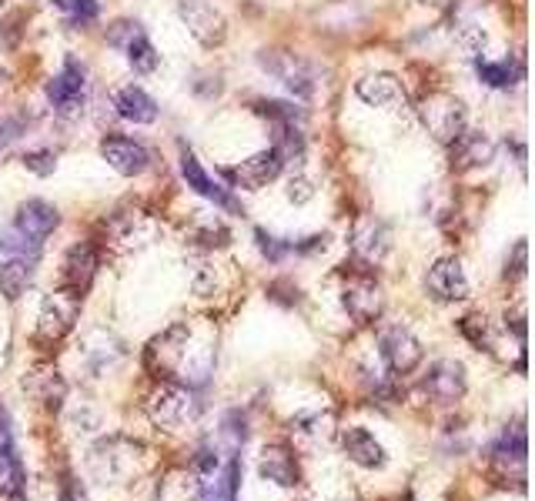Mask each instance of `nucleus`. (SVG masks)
<instances>
[{"label":"nucleus","mask_w":535,"mask_h":501,"mask_svg":"<svg viewBox=\"0 0 535 501\" xmlns=\"http://www.w3.org/2000/svg\"><path fill=\"white\" fill-rule=\"evenodd\" d=\"M194 345V328L188 321L174 324L161 334V338L151 341L148 348V368L154 371L158 378H181V381H204L211 371V358H214V348L211 345H201V348H191Z\"/></svg>","instance_id":"nucleus-1"},{"label":"nucleus","mask_w":535,"mask_h":501,"mask_svg":"<svg viewBox=\"0 0 535 501\" xmlns=\"http://www.w3.org/2000/svg\"><path fill=\"white\" fill-rule=\"evenodd\" d=\"M418 117L439 144H452L465 131V104L449 91H432L418 101Z\"/></svg>","instance_id":"nucleus-2"},{"label":"nucleus","mask_w":535,"mask_h":501,"mask_svg":"<svg viewBox=\"0 0 535 501\" xmlns=\"http://www.w3.org/2000/svg\"><path fill=\"white\" fill-rule=\"evenodd\" d=\"M201 415V401L194 398V391L188 385H161L148 398V418L158 428H181Z\"/></svg>","instance_id":"nucleus-3"},{"label":"nucleus","mask_w":535,"mask_h":501,"mask_svg":"<svg viewBox=\"0 0 535 501\" xmlns=\"http://www.w3.org/2000/svg\"><path fill=\"white\" fill-rule=\"evenodd\" d=\"M84 97H87V71L77 57H67L61 74L47 84V101H51L54 114L77 117L84 111Z\"/></svg>","instance_id":"nucleus-4"},{"label":"nucleus","mask_w":535,"mask_h":501,"mask_svg":"<svg viewBox=\"0 0 535 501\" xmlns=\"http://www.w3.org/2000/svg\"><path fill=\"white\" fill-rule=\"evenodd\" d=\"M77 314H81V294H74L67 288L47 294L41 304V314H37V338L61 341L64 334L74 328Z\"/></svg>","instance_id":"nucleus-5"},{"label":"nucleus","mask_w":535,"mask_h":501,"mask_svg":"<svg viewBox=\"0 0 535 501\" xmlns=\"http://www.w3.org/2000/svg\"><path fill=\"white\" fill-rule=\"evenodd\" d=\"M378 351H382V361L392 375H408V371H415L418 361H422V341L408 328H402V324H388V328H382V334H378Z\"/></svg>","instance_id":"nucleus-6"},{"label":"nucleus","mask_w":535,"mask_h":501,"mask_svg":"<svg viewBox=\"0 0 535 501\" xmlns=\"http://www.w3.org/2000/svg\"><path fill=\"white\" fill-rule=\"evenodd\" d=\"M178 14L188 24V31L194 34V41H201L204 47H218L228 37V21L221 17V11H214L208 0H178Z\"/></svg>","instance_id":"nucleus-7"},{"label":"nucleus","mask_w":535,"mask_h":501,"mask_svg":"<svg viewBox=\"0 0 535 501\" xmlns=\"http://www.w3.org/2000/svg\"><path fill=\"white\" fill-rule=\"evenodd\" d=\"M104 228H107V234H111V241L118 244V248L134 251V248H141V244L151 241L154 221L148 218V211H141V208H121V211H114L111 218H107Z\"/></svg>","instance_id":"nucleus-8"},{"label":"nucleus","mask_w":535,"mask_h":501,"mask_svg":"<svg viewBox=\"0 0 535 501\" xmlns=\"http://www.w3.org/2000/svg\"><path fill=\"white\" fill-rule=\"evenodd\" d=\"M425 288L435 301H465L469 298V278L459 258H439L425 274Z\"/></svg>","instance_id":"nucleus-9"},{"label":"nucleus","mask_w":535,"mask_h":501,"mask_svg":"<svg viewBox=\"0 0 535 501\" xmlns=\"http://www.w3.org/2000/svg\"><path fill=\"white\" fill-rule=\"evenodd\" d=\"M342 301H345V311L352 314L358 324H372L385 308V294L378 288V281L368 278V274H355V278L345 284Z\"/></svg>","instance_id":"nucleus-10"},{"label":"nucleus","mask_w":535,"mask_h":501,"mask_svg":"<svg viewBox=\"0 0 535 501\" xmlns=\"http://www.w3.org/2000/svg\"><path fill=\"white\" fill-rule=\"evenodd\" d=\"M281 167H285V161H281V157H278L275 147H268V151L251 154L248 161H241L238 167H231V171H228V181L235 184V188L261 191L268 181H275V178H278Z\"/></svg>","instance_id":"nucleus-11"},{"label":"nucleus","mask_w":535,"mask_h":501,"mask_svg":"<svg viewBox=\"0 0 535 501\" xmlns=\"http://www.w3.org/2000/svg\"><path fill=\"white\" fill-rule=\"evenodd\" d=\"M181 174H184V181H188V188H194L201 194V198H208V201H214L218 208H225V211H231V214H245L241 211V204L231 198V194L221 188V184H214L211 178H208V171L198 164V157H194L188 147H181Z\"/></svg>","instance_id":"nucleus-12"},{"label":"nucleus","mask_w":535,"mask_h":501,"mask_svg":"<svg viewBox=\"0 0 535 501\" xmlns=\"http://www.w3.org/2000/svg\"><path fill=\"white\" fill-rule=\"evenodd\" d=\"M449 154H452L455 171H475V167H485L495 157V144L489 134L469 131V127H465V131L449 144Z\"/></svg>","instance_id":"nucleus-13"},{"label":"nucleus","mask_w":535,"mask_h":501,"mask_svg":"<svg viewBox=\"0 0 535 501\" xmlns=\"http://www.w3.org/2000/svg\"><path fill=\"white\" fill-rule=\"evenodd\" d=\"M101 154L114 171L124 174V178H134V174L148 171V164H151V154L144 151L138 141H131V137H104Z\"/></svg>","instance_id":"nucleus-14"},{"label":"nucleus","mask_w":535,"mask_h":501,"mask_svg":"<svg viewBox=\"0 0 535 501\" xmlns=\"http://www.w3.org/2000/svg\"><path fill=\"white\" fill-rule=\"evenodd\" d=\"M258 471L265 481H275L281 488H298L301 485V468L295 451L288 445H268L258 458Z\"/></svg>","instance_id":"nucleus-15"},{"label":"nucleus","mask_w":535,"mask_h":501,"mask_svg":"<svg viewBox=\"0 0 535 501\" xmlns=\"http://www.w3.org/2000/svg\"><path fill=\"white\" fill-rule=\"evenodd\" d=\"M425 391L439 405H452L465 395V371L459 361H435L425 375Z\"/></svg>","instance_id":"nucleus-16"},{"label":"nucleus","mask_w":535,"mask_h":501,"mask_svg":"<svg viewBox=\"0 0 535 501\" xmlns=\"http://www.w3.org/2000/svg\"><path fill=\"white\" fill-rule=\"evenodd\" d=\"M97 274V251L91 248V244H74L71 251L64 254V268H61V284L67 291L81 294L91 288Z\"/></svg>","instance_id":"nucleus-17"},{"label":"nucleus","mask_w":535,"mask_h":501,"mask_svg":"<svg viewBox=\"0 0 535 501\" xmlns=\"http://www.w3.org/2000/svg\"><path fill=\"white\" fill-rule=\"evenodd\" d=\"M24 391H31L47 411H57L67 398V381L54 365H34L24 378Z\"/></svg>","instance_id":"nucleus-18"},{"label":"nucleus","mask_w":535,"mask_h":501,"mask_svg":"<svg viewBox=\"0 0 535 501\" xmlns=\"http://www.w3.org/2000/svg\"><path fill=\"white\" fill-rule=\"evenodd\" d=\"M355 94L362 97L365 104L385 107V111H398L405 107V87L398 84V77L392 74H368L355 84Z\"/></svg>","instance_id":"nucleus-19"},{"label":"nucleus","mask_w":535,"mask_h":501,"mask_svg":"<svg viewBox=\"0 0 535 501\" xmlns=\"http://www.w3.org/2000/svg\"><path fill=\"white\" fill-rule=\"evenodd\" d=\"M261 64H265L268 71L278 77V81H285L288 91H295L298 97H308L311 87H315V81H311V67L301 61V57H295V54L275 51V54L261 57Z\"/></svg>","instance_id":"nucleus-20"},{"label":"nucleus","mask_w":535,"mask_h":501,"mask_svg":"<svg viewBox=\"0 0 535 501\" xmlns=\"http://www.w3.org/2000/svg\"><path fill=\"white\" fill-rule=\"evenodd\" d=\"M352 251L358 261L378 264L388 254V231L382 221L375 218H358L352 228Z\"/></svg>","instance_id":"nucleus-21"},{"label":"nucleus","mask_w":535,"mask_h":501,"mask_svg":"<svg viewBox=\"0 0 535 501\" xmlns=\"http://www.w3.org/2000/svg\"><path fill=\"white\" fill-rule=\"evenodd\" d=\"M61 224V214H57L54 204H47L41 198H34V201H27L21 204V211H17V221H14V228H21L27 238L41 244L47 234H54V228Z\"/></svg>","instance_id":"nucleus-22"},{"label":"nucleus","mask_w":535,"mask_h":501,"mask_svg":"<svg viewBox=\"0 0 535 501\" xmlns=\"http://www.w3.org/2000/svg\"><path fill=\"white\" fill-rule=\"evenodd\" d=\"M121 448H124V451H118V438L104 441V445L97 448L94 465H97V471H101L104 478H128L131 468L138 465L141 445H134V441H124Z\"/></svg>","instance_id":"nucleus-23"},{"label":"nucleus","mask_w":535,"mask_h":501,"mask_svg":"<svg viewBox=\"0 0 535 501\" xmlns=\"http://www.w3.org/2000/svg\"><path fill=\"white\" fill-rule=\"evenodd\" d=\"M21 485H24V468L21 458H17L14 431L7 415L0 411V488H7L11 495H21Z\"/></svg>","instance_id":"nucleus-24"},{"label":"nucleus","mask_w":535,"mask_h":501,"mask_svg":"<svg viewBox=\"0 0 535 501\" xmlns=\"http://www.w3.org/2000/svg\"><path fill=\"white\" fill-rule=\"evenodd\" d=\"M111 107L118 111V117L131 124H151L158 117V104H154L151 94H144L141 87H121V91L111 94Z\"/></svg>","instance_id":"nucleus-25"},{"label":"nucleus","mask_w":535,"mask_h":501,"mask_svg":"<svg viewBox=\"0 0 535 501\" xmlns=\"http://www.w3.org/2000/svg\"><path fill=\"white\" fill-rule=\"evenodd\" d=\"M342 448H345V455L362 468H382L385 465V448L378 445L372 431H365V428H345L342 431Z\"/></svg>","instance_id":"nucleus-26"},{"label":"nucleus","mask_w":535,"mask_h":501,"mask_svg":"<svg viewBox=\"0 0 535 501\" xmlns=\"http://www.w3.org/2000/svg\"><path fill=\"white\" fill-rule=\"evenodd\" d=\"M204 481L194 468H171L158 485V501H201Z\"/></svg>","instance_id":"nucleus-27"},{"label":"nucleus","mask_w":535,"mask_h":501,"mask_svg":"<svg viewBox=\"0 0 535 501\" xmlns=\"http://www.w3.org/2000/svg\"><path fill=\"white\" fill-rule=\"evenodd\" d=\"M335 431V418L328 411H301L298 418H291V435L298 441H308V445H325Z\"/></svg>","instance_id":"nucleus-28"},{"label":"nucleus","mask_w":535,"mask_h":501,"mask_svg":"<svg viewBox=\"0 0 535 501\" xmlns=\"http://www.w3.org/2000/svg\"><path fill=\"white\" fill-rule=\"evenodd\" d=\"M31 278H34V258H11L0 268V291L11 301H17L27 291Z\"/></svg>","instance_id":"nucleus-29"},{"label":"nucleus","mask_w":535,"mask_h":501,"mask_svg":"<svg viewBox=\"0 0 535 501\" xmlns=\"http://www.w3.org/2000/svg\"><path fill=\"white\" fill-rule=\"evenodd\" d=\"M124 51H128V61H131V67L138 74H154V71H158L161 54L154 51V44L148 41V34H144V31L134 34L131 41L124 44Z\"/></svg>","instance_id":"nucleus-30"},{"label":"nucleus","mask_w":535,"mask_h":501,"mask_svg":"<svg viewBox=\"0 0 535 501\" xmlns=\"http://www.w3.org/2000/svg\"><path fill=\"white\" fill-rule=\"evenodd\" d=\"M238 475H241V461L231 458L225 465V475L214 478L211 485H204L201 501H238Z\"/></svg>","instance_id":"nucleus-31"},{"label":"nucleus","mask_w":535,"mask_h":501,"mask_svg":"<svg viewBox=\"0 0 535 501\" xmlns=\"http://www.w3.org/2000/svg\"><path fill=\"white\" fill-rule=\"evenodd\" d=\"M492 458L499 461V465H525V431L522 428H512L505 431V435L495 441V445L489 448Z\"/></svg>","instance_id":"nucleus-32"},{"label":"nucleus","mask_w":535,"mask_h":501,"mask_svg":"<svg viewBox=\"0 0 535 501\" xmlns=\"http://www.w3.org/2000/svg\"><path fill=\"white\" fill-rule=\"evenodd\" d=\"M0 251L14 254V258H37V251H41V244L31 241L21 228H0Z\"/></svg>","instance_id":"nucleus-33"},{"label":"nucleus","mask_w":535,"mask_h":501,"mask_svg":"<svg viewBox=\"0 0 535 501\" xmlns=\"http://www.w3.org/2000/svg\"><path fill=\"white\" fill-rule=\"evenodd\" d=\"M479 77L482 84L489 87H499V91H505V87H512L515 81H519V71L509 64V61H499V64H489V61H479Z\"/></svg>","instance_id":"nucleus-34"},{"label":"nucleus","mask_w":535,"mask_h":501,"mask_svg":"<svg viewBox=\"0 0 535 501\" xmlns=\"http://www.w3.org/2000/svg\"><path fill=\"white\" fill-rule=\"evenodd\" d=\"M258 111L271 117L275 124H298L301 121V111L295 104H285V101H261L258 104Z\"/></svg>","instance_id":"nucleus-35"},{"label":"nucleus","mask_w":535,"mask_h":501,"mask_svg":"<svg viewBox=\"0 0 535 501\" xmlns=\"http://www.w3.org/2000/svg\"><path fill=\"white\" fill-rule=\"evenodd\" d=\"M462 334L472 341L475 348H489L492 341H489V328H485V318H475V314H469V318H462Z\"/></svg>","instance_id":"nucleus-36"},{"label":"nucleus","mask_w":535,"mask_h":501,"mask_svg":"<svg viewBox=\"0 0 535 501\" xmlns=\"http://www.w3.org/2000/svg\"><path fill=\"white\" fill-rule=\"evenodd\" d=\"M24 167H27V171H34V174H41V178H47V174H54L57 157H54V151H27L24 154Z\"/></svg>","instance_id":"nucleus-37"},{"label":"nucleus","mask_w":535,"mask_h":501,"mask_svg":"<svg viewBox=\"0 0 535 501\" xmlns=\"http://www.w3.org/2000/svg\"><path fill=\"white\" fill-rule=\"evenodd\" d=\"M288 198L295 201V204H305L315 198V184H311L305 174H291V181H288Z\"/></svg>","instance_id":"nucleus-38"},{"label":"nucleus","mask_w":535,"mask_h":501,"mask_svg":"<svg viewBox=\"0 0 535 501\" xmlns=\"http://www.w3.org/2000/svg\"><path fill=\"white\" fill-rule=\"evenodd\" d=\"M255 238H258L261 254H265V258H271V261H281L288 254V244H281L278 238H271V234H265V231H255Z\"/></svg>","instance_id":"nucleus-39"},{"label":"nucleus","mask_w":535,"mask_h":501,"mask_svg":"<svg viewBox=\"0 0 535 501\" xmlns=\"http://www.w3.org/2000/svg\"><path fill=\"white\" fill-rule=\"evenodd\" d=\"M459 44L465 47V51H469L472 57H479L482 51H485V31L482 27H465V31L459 34Z\"/></svg>","instance_id":"nucleus-40"},{"label":"nucleus","mask_w":535,"mask_h":501,"mask_svg":"<svg viewBox=\"0 0 535 501\" xmlns=\"http://www.w3.org/2000/svg\"><path fill=\"white\" fill-rule=\"evenodd\" d=\"M61 4L71 11L77 21H94L97 14H101V7H97V0H61Z\"/></svg>","instance_id":"nucleus-41"},{"label":"nucleus","mask_w":535,"mask_h":501,"mask_svg":"<svg viewBox=\"0 0 535 501\" xmlns=\"http://www.w3.org/2000/svg\"><path fill=\"white\" fill-rule=\"evenodd\" d=\"M4 81H7V74H4V71H0V87H4Z\"/></svg>","instance_id":"nucleus-42"},{"label":"nucleus","mask_w":535,"mask_h":501,"mask_svg":"<svg viewBox=\"0 0 535 501\" xmlns=\"http://www.w3.org/2000/svg\"><path fill=\"white\" fill-rule=\"evenodd\" d=\"M0 4H4V0H0Z\"/></svg>","instance_id":"nucleus-43"}]
</instances>
